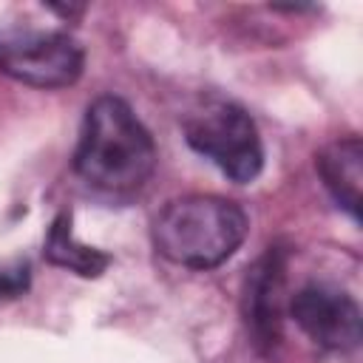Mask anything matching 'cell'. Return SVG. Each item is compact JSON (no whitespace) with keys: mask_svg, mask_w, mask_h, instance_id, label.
Here are the masks:
<instances>
[{"mask_svg":"<svg viewBox=\"0 0 363 363\" xmlns=\"http://www.w3.org/2000/svg\"><path fill=\"white\" fill-rule=\"evenodd\" d=\"M281 286H284V261L281 252H267L250 269L247 292H244V315L247 326L255 335V343H275L278 318H281Z\"/></svg>","mask_w":363,"mask_h":363,"instance_id":"6","label":"cell"},{"mask_svg":"<svg viewBox=\"0 0 363 363\" xmlns=\"http://www.w3.org/2000/svg\"><path fill=\"white\" fill-rule=\"evenodd\" d=\"M45 258L57 267H68L74 269L77 275H85V278H96L105 267H108V255L94 250V247H85L74 238L71 233V221L68 216H57L51 230H48V238H45Z\"/></svg>","mask_w":363,"mask_h":363,"instance_id":"8","label":"cell"},{"mask_svg":"<svg viewBox=\"0 0 363 363\" xmlns=\"http://www.w3.org/2000/svg\"><path fill=\"white\" fill-rule=\"evenodd\" d=\"M28 286V267L14 264V267H0V298L20 295Z\"/></svg>","mask_w":363,"mask_h":363,"instance_id":"9","label":"cell"},{"mask_svg":"<svg viewBox=\"0 0 363 363\" xmlns=\"http://www.w3.org/2000/svg\"><path fill=\"white\" fill-rule=\"evenodd\" d=\"M74 170L108 196H128L147 184L156 170V145L125 99L105 94L88 105Z\"/></svg>","mask_w":363,"mask_h":363,"instance_id":"1","label":"cell"},{"mask_svg":"<svg viewBox=\"0 0 363 363\" xmlns=\"http://www.w3.org/2000/svg\"><path fill=\"white\" fill-rule=\"evenodd\" d=\"M247 235V213L221 196H182L162 207L153 218L156 250L190 269H213L224 264Z\"/></svg>","mask_w":363,"mask_h":363,"instance_id":"2","label":"cell"},{"mask_svg":"<svg viewBox=\"0 0 363 363\" xmlns=\"http://www.w3.org/2000/svg\"><path fill=\"white\" fill-rule=\"evenodd\" d=\"M82 48L60 31H0V71L34 88H65L82 74Z\"/></svg>","mask_w":363,"mask_h":363,"instance_id":"4","label":"cell"},{"mask_svg":"<svg viewBox=\"0 0 363 363\" xmlns=\"http://www.w3.org/2000/svg\"><path fill=\"white\" fill-rule=\"evenodd\" d=\"M318 173L332 199L352 216H360V179H363V145L357 136L335 139L318 156Z\"/></svg>","mask_w":363,"mask_h":363,"instance_id":"7","label":"cell"},{"mask_svg":"<svg viewBox=\"0 0 363 363\" xmlns=\"http://www.w3.org/2000/svg\"><path fill=\"white\" fill-rule=\"evenodd\" d=\"M289 312L301 332L329 352H352L360 343V306L332 284H306L295 292Z\"/></svg>","mask_w":363,"mask_h":363,"instance_id":"5","label":"cell"},{"mask_svg":"<svg viewBox=\"0 0 363 363\" xmlns=\"http://www.w3.org/2000/svg\"><path fill=\"white\" fill-rule=\"evenodd\" d=\"M187 145L227 179L247 184L264 167V145L252 116L230 99H204L184 116Z\"/></svg>","mask_w":363,"mask_h":363,"instance_id":"3","label":"cell"}]
</instances>
